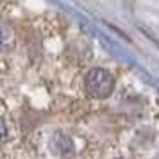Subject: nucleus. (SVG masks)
Returning a JSON list of instances; mask_svg holds the SVG:
<instances>
[{
  "label": "nucleus",
  "instance_id": "obj_3",
  "mask_svg": "<svg viewBox=\"0 0 159 159\" xmlns=\"http://www.w3.org/2000/svg\"><path fill=\"white\" fill-rule=\"evenodd\" d=\"M156 159H159V157H156Z\"/></svg>",
  "mask_w": 159,
  "mask_h": 159
},
{
  "label": "nucleus",
  "instance_id": "obj_1",
  "mask_svg": "<svg viewBox=\"0 0 159 159\" xmlns=\"http://www.w3.org/2000/svg\"><path fill=\"white\" fill-rule=\"evenodd\" d=\"M84 88H86L89 97L106 98L115 89V77L104 68H93L84 77Z\"/></svg>",
  "mask_w": 159,
  "mask_h": 159
},
{
  "label": "nucleus",
  "instance_id": "obj_2",
  "mask_svg": "<svg viewBox=\"0 0 159 159\" xmlns=\"http://www.w3.org/2000/svg\"><path fill=\"white\" fill-rule=\"evenodd\" d=\"M52 148H54V152L57 154V156H61V157H70L73 154V143L70 138H66L65 134H57V136L52 139Z\"/></svg>",
  "mask_w": 159,
  "mask_h": 159
}]
</instances>
